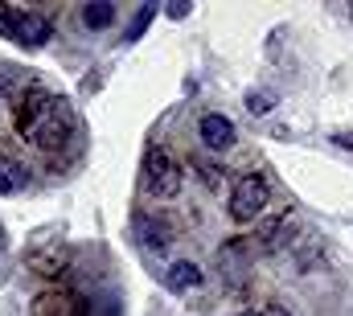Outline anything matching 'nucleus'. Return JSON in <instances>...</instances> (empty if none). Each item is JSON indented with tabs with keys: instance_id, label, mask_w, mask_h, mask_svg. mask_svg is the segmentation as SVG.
I'll return each instance as SVG.
<instances>
[{
	"instance_id": "39448f33",
	"label": "nucleus",
	"mask_w": 353,
	"mask_h": 316,
	"mask_svg": "<svg viewBox=\"0 0 353 316\" xmlns=\"http://www.w3.org/2000/svg\"><path fill=\"white\" fill-rule=\"evenodd\" d=\"M197 132H201V140L210 144V148H234V124L226 119V115H218V111H210V115H201L197 119Z\"/></svg>"
},
{
	"instance_id": "f8f14e48",
	"label": "nucleus",
	"mask_w": 353,
	"mask_h": 316,
	"mask_svg": "<svg viewBox=\"0 0 353 316\" xmlns=\"http://www.w3.org/2000/svg\"><path fill=\"white\" fill-rule=\"evenodd\" d=\"M152 12H157V8H152V4H144V8L132 17V25H128V33H123V37H128V41H140V37H144V29L152 25Z\"/></svg>"
},
{
	"instance_id": "9d476101",
	"label": "nucleus",
	"mask_w": 353,
	"mask_h": 316,
	"mask_svg": "<svg viewBox=\"0 0 353 316\" xmlns=\"http://www.w3.org/2000/svg\"><path fill=\"white\" fill-rule=\"evenodd\" d=\"M83 21H87L90 29H107V25L115 21V4H111V0H94V4L83 8Z\"/></svg>"
},
{
	"instance_id": "dca6fc26",
	"label": "nucleus",
	"mask_w": 353,
	"mask_h": 316,
	"mask_svg": "<svg viewBox=\"0 0 353 316\" xmlns=\"http://www.w3.org/2000/svg\"><path fill=\"white\" fill-rule=\"evenodd\" d=\"M247 316H255V313H247Z\"/></svg>"
},
{
	"instance_id": "4468645a",
	"label": "nucleus",
	"mask_w": 353,
	"mask_h": 316,
	"mask_svg": "<svg viewBox=\"0 0 353 316\" xmlns=\"http://www.w3.org/2000/svg\"><path fill=\"white\" fill-rule=\"evenodd\" d=\"M165 12H169V17H173V21H181V17H189V4H169V8H165Z\"/></svg>"
},
{
	"instance_id": "6e6552de",
	"label": "nucleus",
	"mask_w": 353,
	"mask_h": 316,
	"mask_svg": "<svg viewBox=\"0 0 353 316\" xmlns=\"http://www.w3.org/2000/svg\"><path fill=\"white\" fill-rule=\"evenodd\" d=\"M29 185V172H25V164L12 157H0V193H21Z\"/></svg>"
},
{
	"instance_id": "9b49d317",
	"label": "nucleus",
	"mask_w": 353,
	"mask_h": 316,
	"mask_svg": "<svg viewBox=\"0 0 353 316\" xmlns=\"http://www.w3.org/2000/svg\"><path fill=\"white\" fill-rule=\"evenodd\" d=\"M29 82V75L21 70V66H0V95L4 99H17V90Z\"/></svg>"
},
{
	"instance_id": "423d86ee",
	"label": "nucleus",
	"mask_w": 353,
	"mask_h": 316,
	"mask_svg": "<svg viewBox=\"0 0 353 316\" xmlns=\"http://www.w3.org/2000/svg\"><path fill=\"white\" fill-rule=\"evenodd\" d=\"M218 271H222V279L230 288H239L247 279V250H243V242H226L218 250Z\"/></svg>"
},
{
	"instance_id": "f03ea898",
	"label": "nucleus",
	"mask_w": 353,
	"mask_h": 316,
	"mask_svg": "<svg viewBox=\"0 0 353 316\" xmlns=\"http://www.w3.org/2000/svg\"><path fill=\"white\" fill-rule=\"evenodd\" d=\"M0 33L4 37H17L21 46H29V50H41L46 41H50V21L41 17V12H21V8H0Z\"/></svg>"
},
{
	"instance_id": "7ed1b4c3",
	"label": "nucleus",
	"mask_w": 353,
	"mask_h": 316,
	"mask_svg": "<svg viewBox=\"0 0 353 316\" xmlns=\"http://www.w3.org/2000/svg\"><path fill=\"white\" fill-rule=\"evenodd\" d=\"M144 181H148V193L152 197H173L181 189V168H176V157L169 148H148L144 152Z\"/></svg>"
},
{
	"instance_id": "0eeeda50",
	"label": "nucleus",
	"mask_w": 353,
	"mask_h": 316,
	"mask_svg": "<svg viewBox=\"0 0 353 316\" xmlns=\"http://www.w3.org/2000/svg\"><path fill=\"white\" fill-rule=\"evenodd\" d=\"M165 284L173 292H193V288H201V271H197V263L176 259V263H169V271H165Z\"/></svg>"
},
{
	"instance_id": "f257e3e1",
	"label": "nucleus",
	"mask_w": 353,
	"mask_h": 316,
	"mask_svg": "<svg viewBox=\"0 0 353 316\" xmlns=\"http://www.w3.org/2000/svg\"><path fill=\"white\" fill-rule=\"evenodd\" d=\"M25 136H29L41 152H58V148H66L70 136H74V111H70V103H66L62 95H50L46 107H41V111L33 115V124L25 128Z\"/></svg>"
},
{
	"instance_id": "2eb2a0df",
	"label": "nucleus",
	"mask_w": 353,
	"mask_h": 316,
	"mask_svg": "<svg viewBox=\"0 0 353 316\" xmlns=\"http://www.w3.org/2000/svg\"><path fill=\"white\" fill-rule=\"evenodd\" d=\"M263 316H292V313H288V308H267Z\"/></svg>"
},
{
	"instance_id": "1a4fd4ad",
	"label": "nucleus",
	"mask_w": 353,
	"mask_h": 316,
	"mask_svg": "<svg viewBox=\"0 0 353 316\" xmlns=\"http://www.w3.org/2000/svg\"><path fill=\"white\" fill-rule=\"evenodd\" d=\"M136 238H140V246H148V250H165V246H169V226L157 222V218H144V222L136 226Z\"/></svg>"
},
{
	"instance_id": "20e7f679",
	"label": "nucleus",
	"mask_w": 353,
	"mask_h": 316,
	"mask_svg": "<svg viewBox=\"0 0 353 316\" xmlns=\"http://www.w3.org/2000/svg\"><path fill=\"white\" fill-rule=\"evenodd\" d=\"M263 206H267V181L263 177H243L230 189V218L234 222H251Z\"/></svg>"
},
{
	"instance_id": "ddd939ff",
	"label": "nucleus",
	"mask_w": 353,
	"mask_h": 316,
	"mask_svg": "<svg viewBox=\"0 0 353 316\" xmlns=\"http://www.w3.org/2000/svg\"><path fill=\"white\" fill-rule=\"evenodd\" d=\"M247 107H251L255 115H267V111L275 107V95H271V90H251V99H247Z\"/></svg>"
}]
</instances>
